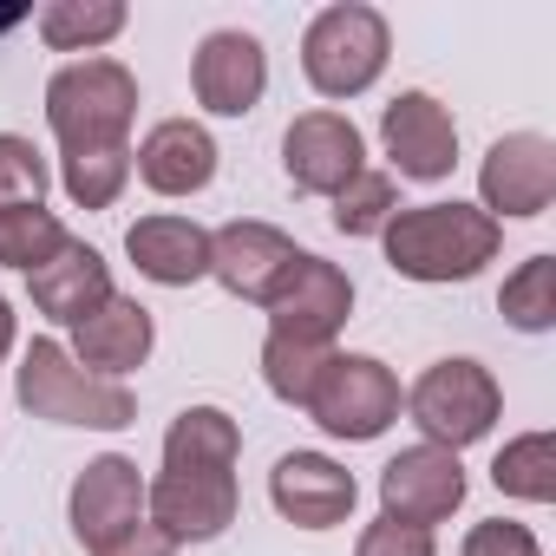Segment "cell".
I'll use <instances>...</instances> for the list:
<instances>
[{
  "mask_svg": "<svg viewBox=\"0 0 556 556\" xmlns=\"http://www.w3.org/2000/svg\"><path fill=\"white\" fill-rule=\"evenodd\" d=\"M236 452L242 426L223 406H190L164 432V471L144 484V510L170 543H210L236 523Z\"/></svg>",
  "mask_w": 556,
  "mask_h": 556,
  "instance_id": "1",
  "label": "cell"
},
{
  "mask_svg": "<svg viewBox=\"0 0 556 556\" xmlns=\"http://www.w3.org/2000/svg\"><path fill=\"white\" fill-rule=\"evenodd\" d=\"M387 262L406 282H471L497 255V223L478 203H413L387 229Z\"/></svg>",
  "mask_w": 556,
  "mask_h": 556,
  "instance_id": "2",
  "label": "cell"
},
{
  "mask_svg": "<svg viewBox=\"0 0 556 556\" xmlns=\"http://www.w3.org/2000/svg\"><path fill=\"white\" fill-rule=\"evenodd\" d=\"M131 112H138V79L118 60H79V66L53 73V86H47V125L66 157L131 151L125 144Z\"/></svg>",
  "mask_w": 556,
  "mask_h": 556,
  "instance_id": "3",
  "label": "cell"
},
{
  "mask_svg": "<svg viewBox=\"0 0 556 556\" xmlns=\"http://www.w3.org/2000/svg\"><path fill=\"white\" fill-rule=\"evenodd\" d=\"M21 406L34 419H53V426H92V432H118L138 419V400L118 387V380H99L86 374L60 341H34L27 361H21Z\"/></svg>",
  "mask_w": 556,
  "mask_h": 556,
  "instance_id": "4",
  "label": "cell"
},
{
  "mask_svg": "<svg viewBox=\"0 0 556 556\" xmlns=\"http://www.w3.org/2000/svg\"><path fill=\"white\" fill-rule=\"evenodd\" d=\"M302 73L321 99H361L380 73H387V21L361 0L315 14L308 40H302Z\"/></svg>",
  "mask_w": 556,
  "mask_h": 556,
  "instance_id": "5",
  "label": "cell"
},
{
  "mask_svg": "<svg viewBox=\"0 0 556 556\" xmlns=\"http://www.w3.org/2000/svg\"><path fill=\"white\" fill-rule=\"evenodd\" d=\"M413 406V426L426 432V445L439 452H458V445H478L491 426H497V380L478 367V361H439L413 380L406 393Z\"/></svg>",
  "mask_w": 556,
  "mask_h": 556,
  "instance_id": "6",
  "label": "cell"
},
{
  "mask_svg": "<svg viewBox=\"0 0 556 556\" xmlns=\"http://www.w3.org/2000/svg\"><path fill=\"white\" fill-rule=\"evenodd\" d=\"M308 413H315L321 432L367 445V439H380V432L400 419V380H393L387 361H374V354H334V361L321 367L315 393H308Z\"/></svg>",
  "mask_w": 556,
  "mask_h": 556,
  "instance_id": "7",
  "label": "cell"
},
{
  "mask_svg": "<svg viewBox=\"0 0 556 556\" xmlns=\"http://www.w3.org/2000/svg\"><path fill=\"white\" fill-rule=\"evenodd\" d=\"M262 308L275 315L268 334H289V341H315V348H328V341L341 334V321L354 315V282H348L334 262L295 249V262L282 268V282L268 289Z\"/></svg>",
  "mask_w": 556,
  "mask_h": 556,
  "instance_id": "8",
  "label": "cell"
},
{
  "mask_svg": "<svg viewBox=\"0 0 556 556\" xmlns=\"http://www.w3.org/2000/svg\"><path fill=\"white\" fill-rule=\"evenodd\" d=\"M458 504H465V465H458V452L406 445L400 458L380 465V517L432 530V523H445Z\"/></svg>",
  "mask_w": 556,
  "mask_h": 556,
  "instance_id": "9",
  "label": "cell"
},
{
  "mask_svg": "<svg viewBox=\"0 0 556 556\" xmlns=\"http://www.w3.org/2000/svg\"><path fill=\"white\" fill-rule=\"evenodd\" d=\"M478 190H484V216H543L549 197H556V144L543 131H510L484 151V170H478Z\"/></svg>",
  "mask_w": 556,
  "mask_h": 556,
  "instance_id": "10",
  "label": "cell"
},
{
  "mask_svg": "<svg viewBox=\"0 0 556 556\" xmlns=\"http://www.w3.org/2000/svg\"><path fill=\"white\" fill-rule=\"evenodd\" d=\"M190 86H197V105L216 112V118H242L262 105V86H268V53L255 34L242 27H223L197 47L190 60Z\"/></svg>",
  "mask_w": 556,
  "mask_h": 556,
  "instance_id": "11",
  "label": "cell"
},
{
  "mask_svg": "<svg viewBox=\"0 0 556 556\" xmlns=\"http://www.w3.org/2000/svg\"><path fill=\"white\" fill-rule=\"evenodd\" d=\"M380 138H387V157L400 164V177H413V184H439L458 164V125L432 92H400L380 112Z\"/></svg>",
  "mask_w": 556,
  "mask_h": 556,
  "instance_id": "12",
  "label": "cell"
},
{
  "mask_svg": "<svg viewBox=\"0 0 556 556\" xmlns=\"http://www.w3.org/2000/svg\"><path fill=\"white\" fill-rule=\"evenodd\" d=\"M361 157H367V144H361V131H354L341 112H308V118H295L289 138H282L289 184L308 190V197H341V190L367 170Z\"/></svg>",
  "mask_w": 556,
  "mask_h": 556,
  "instance_id": "13",
  "label": "cell"
},
{
  "mask_svg": "<svg viewBox=\"0 0 556 556\" xmlns=\"http://www.w3.org/2000/svg\"><path fill=\"white\" fill-rule=\"evenodd\" d=\"M268 497L302 530H334V523H348L361 484H354L348 465H334L321 452H289V458H275V471H268Z\"/></svg>",
  "mask_w": 556,
  "mask_h": 556,
  "instance_id": "14",
  "label": "cell"
},
{
  "mask_svg": "<svg viewBox=\"0 0 556 556\" xmlns=\"http://www.w3.org/2000/svg\"><path fill=\"white\" fill-rule=\"evenodd\" d=\"M131 523H144V478L131 458L105 452L73 478V536L86 549H105L112 536H125Z\"/></svg>",
  "mask_w": 556,
  "mask_h": 556,
  "instance_id": "15",
  "label": "cell"
},
{
  "mask_svg": "<svg viewBox=\"0 0 556 556\" xmlns=\"http://www.w3.org/2000/svg\"><path fill=\"white\" fill-rule=\"evenodd\" d=\"M289 262H295V242L275 223H223L210 236V275L242 302H268V289L282 282Z\"/></svg>",
  "mask_w": 556,
  "mask_h": 556,
  "instance_id": "16",
  "label": "cell"
},
{
  "mask_svg": "<svg viewBox=\"0 0 556 556\" xmlns=\"http://www.w3.org/2000/svg\"><path fill=\"white\" fill-rule=\"evenodd\" d=\"M27 289H34V308L60 328H79L86 315H99L112 302V268L92 242H66L53 262H40L27 275Z\"/></svg>",
  "mask_w": 556,
  "mask_h": 556,
  "instance_id": "17",
  "label": "cell"
},
{
  "mask_svg": "<svg viewBox=\"0 0 556 556\" xmlns=\"http://www.w3.org/2000/svg\"><path fill=\"white\" fill-rule=\"evenodd\" d=\"M125 255L138 262V275L164 289H190L210 275V229L190 216H138L125 229Z\"/></svg>",
  "mask_w": 556,
  "mask_h": 556,
  "instance_id": "18",
  "label": "cell"
},
{
  "mask_svg": "<svg viewBox=\"0 0 556 556\" xmlns=\"http://www.w3.org/2000/svg\"><path fill=\"white\" fill-rule=\"evenodd\" d=\"M131 157H138V177H144L157 197H197V190L216 177V138H210L197 118H164V125H151V138H144Z\"/></svg>",
  "mask_w": 556,
  "mask_h": 556,
  "instance_id": "19",
  "label": "cell"
},
{
  "mask_svg": "<svg viewBox=\"0 0 556 556\" xmlns=\"http://www.w3.org/2000/svg\"><path fill=\"white\" fill-rule=\"evenodd\" d=\"M151 341H157L151 308H144V302H125V295H112L99 315H86V321H79V354H73V361H79L86 374H99V380H118V374L144 367Z\"/></svg>",
  "mask_w": 556,
  "mask_h": 556,
  "instance_id": "20",
  "label": "cell"
},
{
  "mask_svg": "<svg viewBox=\"0 0 556 556\" xmlns=\"http://www.w3.org/2000/svg\"><path fill=\"white\" fill-rule=\"evenodd\" d=\"M112 34H125V8L118 0H53L40 14V40L53 53H92Z\"/></svg>",
  "mask_w": 556,
  "mask_h": 556,
  "instance_id": "21",
  "label": "cell"
},
{
  "mask_svg": "<svg viewBox=\"0 0 556 556\" xmlns=\"http://www.w3.org/2000/svg\"><path fill=\"white\" fill-rule=\"evenodd\" d=\"M73 236H66V223L53 216V210H40V203H8L0 210V262L8 268H40V262H53L60 249H66Z\"/></svg>",
  "mask_w": 556,
  "mask_h": 556,
  "instance_id": "22",
  "label": "cell"
},
{
  "mask_svg": "<svg viewBox=\"0 0 556 556\" xmlns=\"http://www.w3.org/2000/svg\"><path fill=\"white\" fill-rule=\"evenodd\" d=\"M491 484L510 491V497H523V504H549L556 497V439L549 432L510 439L497 452V465H491Z\"/></svg>",
  "mask_w": 556,
  "mask_h": 556,
  "instance_id": "23",
  "label": "cell"
},
{
  "mask_svg": "<svg viewBox=\"0 0 556 556\" xmlns=\"http://www.w3.org/2000/svg\"><path fill=\"white\" fill-rule=\"evenodd\" d=\"M334 361V348H315V341H289V334H268L262 341V380L275 400H289V406H308L321 367Z\"/></svg>",
  "mask_w": 556,
  "mask_h": 556,
  "instance_id": "24",
  "label": "cell"
},
{
  "mask_svg": "<svg viewBox=\"0 0 556 556\" xmlns=\"http://www.w3.org/2000/svg\"><path fill=\"white\" fill-rule=\"evenodd\" d=\"M497 308H504V321L523 328V334L556 328V255H530V262L510 275V282H504Z\"/></svg>",
  "mask_w": 556,
  "mask_h": 556,
  "instance_id": "25",
  "label": "cell"
},
{
  "mask_svg": "<svg viewBox=\"0 0 556 556\" xmlns=\"http://www.w3.org/2000/svg\"><path fill=\"white\" fill-rule=\"evenodd\" d=\"M400 216V190L387 170H361L341 197H334V229L341 236H380Z\"/></svg>",
  "mask_w": 556,
  "mask_h": 556,
  "instance_id": "26",
  "label": "cell"
},
{
  "mask_svg": "<svg viewBox=\"0 0 556 556\" xmlns=\"http://www.w3.org/2000/svg\"><path fill=\"white\" fill-rule=\"evenodd\" d=\"M60 184H66V197H73L79 210H112V203H118V190L131 184V151H92V157H66Z\"/></svg>",
  "mask_w": 556,
  "mask_h": 556,
  "instance_id": "27",
  "label": "cell"
},
{
  "mask_svg": "<svg viewBox=\"0 0 556 556\" xmlns=\"http://www.w3.org/2000/svg\"><path fill=\"white\" fill-rule=\"evenodd\" d=\"M47 197V157L14 138V131H0V210L8 203H40Z\"/></svg>",
  "mask_w": 556,
  "mask_h": 556,
  "instance_id": "28",
  "label": "cell"
},
{
  "mask_svg": "<svg viewBox=\"0 0 556 556\" xmlns=\"http://www.w3.org/2000/svg\"><path fill=\"white\" fill-rule=\"evenodd\" d=\"M354 556H432V530L380 517V523L361 530V549H354Z\"/></svg>",
  "mask_w": 556,
  "mask_h": 556,
  "instance_id": "29",
  "label": "cell"
},
{
  "mask_svg": "<svg viewBox=\"0 0 556 556\" xmlns=\"http://www.w3.org/2000/svg\"><path fill=\"white\" fill-rule=\"evenodd\" d=\"M465 556H543V549H536V536H530L523 523L491 517V523H478V530L465 536Z\"/></svg>",
  "mask_w": 556,
  "mask_h": 556,
  "instance_id": "30",
  "label": "cell"
},
{
  "mask_svg": "<svg viewBox=\"0 0 556 556\" xmlns=\"http://www.w3.org/2000/svg\"><path fill=\"white\" fill-rule=\"evenodd\" d=\"M92 556H177V543L144 517V523H131L125 536H112V543H105V549H92Z\"/></svg>",
  "mask_w": 556,
  "mask_h": 556,
  "instance_id": "31",
  "label": "cell"
},
{
  "mask_svg": "<svg viewBox=\"0 0 556 556\" xmlns=\"http://www.w3.org/2000/svg\"><path fill=\"white\" fill-rule=\"evenodd\" d=\"M8 348H14V308L0 302V361H8Z\"/></svg>",
  "mask_w": 556,
  "mask_h": 556,
  "instance_id": "32",
  "label": "cell"
},
{
  "mask_svg": "<svg viewBox=\"0 0 556 556\" xmlns=\"http://www.w3.org/2000/svg\"><path fill=\"white\" fill-rule=\"evenodd\" d=\"M14 21H21V14H0V34H8V27H14Z\"/></svg>",
  "mask_w": 556,
  "mask_h": 556,
  "instance_id": "33",
  "label": "cell"
}]
</instances>
